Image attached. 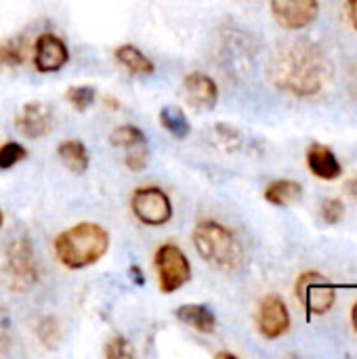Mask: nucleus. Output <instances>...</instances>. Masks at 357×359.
<instances>
[{"label": "nucleus", "instance_id": "obj_1", "mask_svg": "<svg viewBox=\"0 0 357 359\" xmlns=\"http://www.w3.org/2000/svg\"><path fill=\"white\" fill-rule=\"evenodd\" d=\"M332 76L335 65L326 50L307 38L282 46L267 63L269 82L278 90L297 99H314L322 95L330 86Z\"/></svg>", "mask_w": 357, "mask_h": 359}, {"label": "nucleus", "instance_id": "obj_2", "mask_svg": "<svg viewBox=\"0 0 357 359\" xmlns=\"http://www.w3.org/2000/svg\"><path fill=\"white\" fill-rule=\"evenodd\" d=\"M109 248V233L99 223L82 221L61 231L55 242V259L69 271L86 269L99 263Z\"/></svg>", "mask_w": 357, "mask_h": 359}, {"label": "nucleus", "instance_id": "obj_3", "mask_svg": "<svg viewBox=\"0 0 357 359\" xmlns=\"http://www.w3.org/2000/svg\"><path fill=\"white\" fill-rule=\"evenodd\" d=\"M194 246L210 267L231 273L244 263V248L238 236L215 219H202L194 227Z\"/></svg>", "mask_w": 357, "mask_h": 359}, {"label": "nucleus", "instance_id": "obj_4", "mask_svg": "<svg viewBox=\"0 0 357 359\" xmlns=\"http://www.w3.org/2000/svg\"><path fill=\"white\" fill-rule=\"evenodd\" d=\"M2 278L13 292H27L40 280L36 252L27 236H19L8 242L2 257Z\"/></svg>", "mask_w": 357, "mask_h": 359}, {"label": "nucleus", "instance_id": "obj_5", "mask_svg": "<svg viewBox=\"0 0 357 359\" xmlns=\"http://www.w3.org/2000/svg\"><path fill=\"white\" fill-rule=\"evenodd\" d=\"M154 269L158 276V288L164 294L181 290L191 280V263L175 242H166L156 248Z\"/></svg>", "mask_w": 357, "mask_h": 359}, {"label": "nucleus", "instance_id": "obj_6", "mask_svg": "<svg viewBox=\"0 0 357 359\" xmlns=\"http://www.w3.org/2000/svg\"><path fill=\"white\" fill-rule=\"evenodd\" d=\"M295 297L309 316H326L337 303V288L324 273L303 271L295 282Z\"/></svg>", "mask_w": 357, "mask_h": 359}, {"label": "nucleus", "instance_id": "obj_7", "mask_svg": "<svg viewBox=\"0 0 357 359\" xmlns=\"http://www.w3.org/2000/svg\"><path fill=\"white\" fill-rule=\"evenodd\" d=\"M130 210L135 219L147 227H164L173 219L170 196L156 185L137 187L130 196Z\"/></svg>", "mask_w": 357, "mask_h": 359}, {"label": "nucleus", "instance_id": "obj_8", "mask_svg": "<svg viewBox=\"0 0 357 359\" xmlns=\"http://www.w3.org/2000/svg\"><path fill=\"white\" fill-rule=\"evenodd\" d=\"M292 318L286 301L280 294H265L257 307L255 326L265 341H278L290 330Z\"/></svg>", "mask_w": 357, "mask_h": 359}, {"label": "nucleus", "instance_id": "obj_9", "mask_svg": "<svg viewBox=\"0 0 357 359\" xmlns=\"http://www.w3.org/2000/svg\"><path fill=\"white\" fill-rule=\"evenodd\" d=\"M276 23L288 32H299L316 23L320 0H269Z\"/></svg>", "mask_w": 357, "mask_h": 359}, {"label": "nucleus", "instance_id": "obj_10", "mask_svg": "<svg viewBox=\"0 0 357 359\" xmlns=\"http://www.w3.org/2000/svg\"><path fill=\"white\" fill-rule=\"evenodd\" d=\"M69 61L67 44L53 32H44L36 38L34 44V67L40 74L61 72Z\"/></svg>", "mask_w": 357, "mask_h": 359}, {"label": "nucleus", "instance_id": "obj_11", "mask_svg": "<svg viewBox=\"0 0 357 359\" xmlns=\"http://www.w3.org/2000/svg\"><path fill=\"white\" fill-rule=\"evenodd\" d=\"M15 128L25 139H42L55 128V114L42 101H27L15 116Z\"/></svg>", "mask_w": 357, "mask_h": 359}, {"label": "nucleus", "instance_id": "obj_12", "mask_svg": "<svg viewBox=\"0 0 357 359\" xmlns=\"http://www.w3.org/2000/svg\"><path fill=\"white\" fill-rule=\"evenodd\" d=\"M183 93L187 105L198 111L215 109V105L219 103V86L204 72H189L183 78Z\"/></svg>", "mask_w": 357, "mask_h": 359}, {"label": "nucleus", "instance_id": "obj_13", "mask_svg": "<svg viewBox=\"0 0 357 359\" xmlns=\"http://www.w3.org/2000/svg\"><path fill=\"white\" fill-rule=\"evenodd\" d=\"M305 162H307V168L309 172L320 179V181H337L341 179L343 175V164L341 160L337 158V154L324 145V143H318L314 141L307 151H305Z\"/></svg>", "mask_w": 357, "mask_h": 359}, {"label": "nucleus", "instance_id": "obj_14", "mask_svg": "<svg viewBox=\"0 0 357 359\" xmlns=\"http://www.w3.org/2000/svg\"><path fill=\"white\" fill-rule=\"evenodd\" d=\"M175 318L183 326H187L200 334H215L217 332V316L213 313V309L208 305H200V303L181 305V307H177Z\"/></svg>", "mask_w": 357, "mask_h": 359}, {"label": "nucleus", "instance_id": "obj_15", "mask_svg": "<svg viewBox=\"0 0 357 359\" xmlns=\"http://www.w3.org/2000/svg\"><path fill=\"white\" fill-rule=\"evenodd\" d=\"M114 59L130 76H151L156 72L154 61L141 48H137L135 44H120L114 50Z\"/></svg>", "mask_w": 357, "mask_h": 359}, {"label": "nucleus", "instance_id": "obj_16", "mask_svg": "<svg viewBox=\"0 0 357 359\" xmlns=\"http://www.w3.org/2000/svg\"><path fill=\"white\" fill-rule=\"evenodd\" d=\"M57 158L61 160V164L74 172V175H84L90 158H88V149L80 139H65L57 145Z\"/></svg>", "mask_w": 357, "mask_h": 359}, {"label": "nucleus", "instance_id": "obj_17", "mask_svg": "<svg viewBox=\"0 0 357 359\" xmlns=\"http://www.w3.org/2000/svg\"><path fill=\"white\" fill-rule=\"evenodd\" d=\"M263 196L271 206L286 208V206L297 204L303 198V185L292 179H276L265 187Z\"/></svg>", "mask_w": 357, "mask_h": 359}, {"label": "nucleus", "instance_id": "obj_18", "mask_svg": "<svg viewBox=\"0 0 357 359\" xmlns=\"http://www.w3.org/2000/svg\"><path fill=\"white\" fill-rule=\"evenodd\" d=\"M158 120H160L162 128L179 141L187 139L191 133V124L181 107H162L158 114Z\"/></svg>", "mask_w": 357, "mask_h": 359}, {"label": "nucleus", "instance_id": "obj_19", "mask_svg": "<svg viewBox=\"0 0 357 359\" xmlns=\"http://www.w3.org/2000/svg\"><path fill=\"white\" fill-rule=\"evenodd\" d=\"M109 143L114 147H120V149H133V147H141V145H147V137L145 133L135 126V124H120L116 126L112 133H109Z\"/></svg>", "mask_w": 357, "mask_h": 359}, {"label": "nucleus", "instance_id": "obj_20", "mask_svg": "<svg viewBox=\"0 0 357 359\" xmlns=\"http://www.w3.org/2000/svg\"><path fill=\"white\" fill-rule=\"evenodd\" d=\"M25 61V44L21 38H6L0 42V67H19Z\"/></svg>", "mask_w": 357, "mask_h": 359}, {"label": "nucleus", "instance_id": "obj_21", "mask_svg": "<svg viewBox=\"0 0 357 359\" xmlns=\"http://www.w3.org/2000/svg\"><path fill=\"white\" fill-rule=\"evenodd\" d=\"M97 99V88L90 84H78V86H69L65 90V101L76 109V111H86Z\"/></svg>", "mask_w": 357, "mask_h": 359}, {"label": "nucleus", "instance_id": "obj_22", "mask_svg": "<svg viewBox=\"0 0 357 359\" xmlns=\"http://www.w3.org/2000/svg\"><path fill=\"white\" fill-rule=\"evenodd\" d=\"M27 158V149L17 141H6L0 145V170H11Z\"/></svg>", "mask_w": 357, "mask_h": 359}, {"label": "nucleus", "instance_id": "obj_23", "mask_svg": "<svg viewBox=\"0 0 357 359\" xmlns=\"http://www.w3.org/2000/svg\"><path fill=\"white\" fill-rule=\"evenodd\" d=\"M36 337L40 339V343L48 349L57 347V343L61 341V330H59V324L57 320L53 318H42L36 326Z\"/></svg>", "mask_w": 357, "mask_h": 359}, {"label": "nucleus", "instance_id": "obj_24", "mask_svg": "<svg viewBox=\"0 0 357 359\" xmlns=\"http://www.w3.org/2000/svg\"><path fill=\"white\" fill-rule=\"evenodd\" d=\"M320 217L326 225H339L345 219V202L341 198H326L320 206Z\"/></svg>", "mask_w": 357, "mask_h": 359}, {"label": "nucleus", "instance_id": "obj_25", "mask_svg": "<svg viewBox=\"0 0 357 359\" xmlns=\"http://www.w3.org/2000/svg\"><path fill=\"white\" fill-rule=\"evenodd\" d=\"M135 349L133 345L124 339V337H114L105 343L103 347V358L107 359H122V358H135Z\"/></svg>", "mask_w": 357, "mask_h": 359}, {"label": "nucleus", "instance_id": "obj_26", "mask_svg": "<svg viewBox=\"0 0 357 359\" xmlns=\"http://www.w3.org/2000/svg\"><path fill=\"white\" fill-rule=\"evenodd\" d=\"M149 162V149L147 145H141V147H133V149H126V158H124V164L128 170L133 172H141Z\"/></svg>", "mask_w": 357, "mask_h": 359}, {"label": "nucleus", "instance_id": "obj_27", "mask_svg": "<svg viewBox=\"0 0 357 359\" xmlns=\"http://www.w3.org/2000/svg\"><path fill=\"white\" fill-rule=\"evenodd\" d=\"M215 133L219 135V139L223 141V145L227 147V149H236L238 145H240V135H238V130H234L231 126H227V124H217L215 126Z\"/></svg>", "mask_w": 357, "mask_h": 359}, {"label": "nucleus", "instance_id": "obj_28", "mask_svg": "<svg viewBox=\"0 0 357 359\" xmlns=\"http://www.w3.org/2000/svg\"><path fill=\"white\" fill-rule=\"evenodd\" d=\"M11 345V320L4 307H0V353L6 351Z\"/></svg>", "mask_w": 357, "mask_h": 359}, {"label": "nucleus", "instance_id": "obj_29", "mask_svg": "<svg viewBox=\"0 0 357 359\" xmlns=\"http://www.w3.org/2000/svg\"><path fill=\"white\" fill-rule=\"evenodd\" d=\"M345 11H347V19L351 27L357 32V0H345Z\"/></svg>", "mask_w": 357, "mask_h": 359}, {"label": "nucleus", "instance_id": "obj_30", "mask_svg": "<svg viewBox=\"0 0 357 359\" xmlns=\"http://www.w3.org/2000/svg\"><path fill=\"white\" fill-rule=\"evenodd\" d=\"M345 191H347L349 198H353L357 202V175H353L351 179L345 181Z\"/></svg>", "mask_w": 357, "mask_h": 359}, {"label": "nucleus", "instance_id": "obj_31", "mask_svg": "<svg viewBox=\"0 0 357 359\" xmlns=\"http://www.w3.org/2000/svg\"><path fill=\"white\" fill-rule=\"evenodd\" d=\"M103 105H105L107 109H112V111L122 109V103H120L118 99H114V97H103Z\"/></svg>", "mask_w": 357, "mask_h": 359}, {"label": "nucleus", "instance_id": "obj_32", "mask_svg": "<svg viewBox=\"0 0 357 359\" xmlns=\"http://www.w3.org/2000/svg\"><path fill=\"white\" fill-rule=\"evenodd\" d=\"M130 278H133V282H137L139 286H143L145 284V278H143V271L139 269V267H130Z\"/></svg>", "mask_w": 357, "mask_h": 359}, {"label": "nucleus", "instance_id": "obj_33", "mask_svg": "<svg viewBox=\"0 0 357 359\" xmlns=\"http://www.w3.org/2000/svg\"><path fill=\"white\" fill-rule=\"evenodd\" d=\"M215 358L217 359H238L236 353H229V351H219V353H215Z\"/></svg>", "mask_w": 357, "mask_h": 359}, {"label": "nucleus", "instance_id": "obj_34", "mask_svg": "<svg viewBox=\"0 0 357 359\" xmlns=\"http://www.w3.org/2000/svg\"><path fill=\"white\" fill-rule=\"evenodd\" d=\"M351 326H353V330H356L357 334V301L353 303V307H351Z\"/></svg>", "mask_w": 357, "mask_h": 359}, {"label": "nucleus", "instance_id": "obj_35", "mask_svg": "<svg viewBox=\"0 0 357 359\" xmlns=\"http://www.w3.org/2000/svg\"><path fill=\"white\" fill-rule=\"evenodd\" d=\"M2 225H4V212H2V208H0V229H2Z\"/></svg>", "mask_w": 357, "mask_h": 359}]
</instances>
